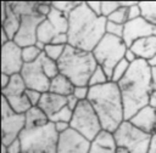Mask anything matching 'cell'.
<instances>
[{
    "mask_svg": "<svg viewBox=\"0 0 156 153\" xmlns=\"http://www.w3.org/2000/svg\"><path fill=\"white\" fill-rule=\"evenodd\" d=\"M107 18L96 16L87 5L82 1L80 5L68 15V45L93 52L96 45L106 34Z\"/></svg>",
    "mask_w": 156,
    "mask_h": 153,
    "instance_id": "cell-1",
    "label": "cell"
},
{
    "mask_svg": "<svg viewBox=\"0 0 156 153\" xmlns=\"http://www.w3.org/2000/svg\"><path fill=\"white\" fill-rule=\"evenodd\" d=\"M117 85L124 104L126 120H129L138 110L149 104L152 92L151 67L146 61L136 59Z\"/></svg>",
    "mask_w": 156,
    "mask_h": 153,
    "instance_id": "cell-2",
    "label": "cell"
},
{
    "mask_svg": "<svg viewBox=\"0 0 156 153\" xmlns=\"http://www.w3.org/2000/svg\"><path fill=\"white\" fill-rule=\"evenodd\" d=\"M88 101L96 112L102 130L115 132L126 120L122 95L116 83L108 81L104 85L90 87Z\"/></svg>",
    "mask_w": 156,
    "mask_h": 153,
    "instance_id": "cell-3",
    "label": "cell"
},
{
    "mask_svg": "<svg viewBox=\"0 0 156 153\" xmlns=\"http://www.w3.org/2000/svg\"><path fill=\"white\" fill-rule=\"evenodd\" d=\"M58 70L67 76L74 86H89V79L98 67L93 52H87L67 45L57 61Z\"/></svg>",
    "mask_w": 156,
    "mask_h": 153,
    "instance_id": "cell-4",
    "label": "cell"
},
{
    "mask_svg": "<svg viewBox=\"0 0 156 153\" xmlns=\"http://www.w3.org/2000/svg\"><path fill=\"white\" fill-rule=\"evenodd\" d=\"M22 153H57L58 132L54 123L37 129H24L20 135Z\"/></svg>",
    "mask_w": 156,
    "mask_h": 153,
    "instance_id": "cell-5",
    "label": "cell"
},
{
    "mask_svg": "<svg viewBox=\"0 0 156 153\" xmlns=\"http://www.w3.org/2000/svg\"><path fill=\"white\" fill-rule=\"evenodd\" d=\"M128 46L124 44L122 38H117L110 34H105L96 47L93 50L94 58L96 63L102 67L111 80V74L113 68L124 58Z\"/></svg>",
    "mask_w": 156,
    "mask_h": 153,
    "instance_id": "cell-6",
    "label": "cell"
},
{
    "mask_svg": "<svg viewBox=\"0 0 156 153\" xmlns=\"http://www.w3.org/2000/svg\"><path fill=\"white\" fill-rule=\"evenodd\" d=\"M117 147L128 149L130 153H147L152 135L135 127L129 120H124L113 132Z\"/></svg>",
    "mask_w": 156,
    "mask_h": 153,
    "instance_id": "cell-7",
    "label": "cell"
},
{
    "mask_svg": "<svg viewBox=\"0 0 156 153\" xmlns=\"http://www.w3.org/2000/svg\"><path fill=\"white\" fill-rule=\"evenodd\" d=\"M69 124L71 129L76 130L89 141H93L102 130L100 119L88 100L79 102L77 108L73 110V117Z\"/></svg>",
    "mask_w": 156,
    "mask_h": 153,
    "instance_id": "cell-8",
    "label": "cell"
},
{
    "mask_svg": "<svg viewBox=\"0 0 156 153\" xmlns=\"http://www.w3.org/2000/svg\"><path fill=\"white\" fill-rule=\"evenodd\" d=\"M26 129L24 114L16 113L7 101L2 97L1 101V143L9 146L16 138L20 137Z\"/></svg>",
    "mask_w": 156,
    "mask_h": 153,
    "instance_id": "cell-9",
    "label": "cell"
},
{
    "mask_svg": "<svg viewBox=\"0 0 156 153\" xmlns=\"http://www.w3.org/2000/svg\"><path fill=\"white\" fill-rule=\"evenodd\" d=\"M27 86L21 76V74H15L11 76V81L7 87L1 90L2 97L7 101L10 107L20 114H24L32 106L26 96Z\"/></svg>",
    "mask_w": 156,
    "mask_h": 153,
    "instance_id": "cell-10",
    "label": "cell"
},
{
    "mask_svg": "<svg viewBox=\"0 0 156 153\" xmlns=\"http://www.w3.org/2000/svg\"><path fill=\"white\" fill-rule=\"evenodd\" d=\"M45 18L43 16L38 15L37 12L35 13H30V15L21 16L20 29H18L17 34L15 35L13 41L21 47L35 45L37 41H38V39H37L38 27L40 25V23Z\"/></svg>",
    "mask_w": 156,
    "mask_h": 153,
    "instance_id": "cell-11",
    "label": "cell"
},
{
    "mask_svg": "<svg viewBox=\"0 0 156 153\" xmlns=\"http://www.w3.org/2000/svg\"><path fill=\"white\" fill-rule=\"evenodd\" d=\"M20 74L23 79L27 89L37 90L43 93L49 91L50 79L44 73V70L41 68L40 59H38L33 63H24Z\"/></svg>",
    "mask_w": 156,
    "mask_h": 153,
    "instance_id": "cell-12",
    "label": "cell"
},
{
    "mask_svg": "<svg viewBox=\"0 0 156 153\" xmlns=\"http://www.w3.org/2000/svg\"><path fill=\"white\" fill-rule=\"evenodd\" d=\"M24 66L22 58V47L13 40L1 46V73L15 75L20 74Z\"/></svg>",
    "mask_w": 156,
    "mask_h": 153,
    "instance_id": "cell-13",
    "label": "cell"
},
{
    "mask_svg": "<svg viewBox=\"0 0 156 153\" xmlns=\"http://www.w3.org/2000/svg\"><path fill=\"white\" fill-rule=\"evenodd\" d=\"M91 141L78 134L73 129L58 135L57 153H89Z\"/></svg>",
    "mask_w": 156,
    "mask_h": 153,
    "instance_id": "cell-14",
    "label": "cell"
},
{
    "mask_svg": "<svg viewBox=\"0 0 156 153\" xmlns=\"http://www.w3.org/2000/svg\"><path fill=\"white\" fill-rule=\"evenodd\" d=\"M156 36V25L149 23L143 17H139L133 21H128L124 24V32H123V41L124 44L130 47V45L143 38L146 36Z\"/></svg>",
    "mask_w": 156,
    "mask_h": 153,
    "instance_id": "cell-15",
    "label": "cell"
},
{
    "mask_svg": "<svg viewBox=\"0 0 156 153\" xmlns=\"http://www.w3.org/2000/svg\"><path fill=\"white\" fill-rule=\"evenodd\" d=\"M129 121L141 131L149 134V135H155L156 134V109L152 108L151 106H145L140 110H138L130 119Z\"/></svg>",
    "mask_w": 156,
    "mask_h": 153,
    "instance_id": "cell-16",
    "label": "cell"
},
{
    "mask_svg": "<svg viewBox=\"0 0 156 153\" xmlns=\"http://www.w3.org/2000/svg\"><path fill=\"white\" fill-rule=\"evenodd\" d=\"M66 106H67V97L52 93L50 91L44 92L41 95L40 102L38 104V107L48 115L49 120H50L51 117H54L57 112H60Z\"/></svg>",
    "mask_w": 156,
    "mask_h": 153,
    "instance_id": "cell-17",
    "label": "cell"
},
{
    "mask_svg": "<svg viewBox=\"0 0 156 153\" xmlns=\"http://www.w3.org/2000/svg\"><path fill=\"white\" fill-rule=\"evenodd\" d=\"M117 148L113 132L101 130L91 141L89 153H115Z\"/></svg>",
    "mask_w": 156,
    "mask_h": 153,
    "instance_id": "cell-18",
    "label": "cell"
},
{
    "mask_svg": "<svg viewBox=\"0 0 156 153\" xmlns=\"http://www.w3.org/2000/svg\"><path fill=\"white\" fill-rule=\"evenodd\" d=\"M138 57V59H144L149 62L156 55V36H146L134 41L129 47Z\"/></svg>",
    "mask_w": 156,
    "mask_h": 153,
    "instance_id": "cell-19",
    "label": "cell"
},
{
    "mask_svg": "<svg viewBox=\"0 0 156 153\" xmlns=\"http://www.w3.org/2000/svg\"><path fill=\"white\" fill-rule=\"evenodd\" d=\"M73 90H74L73 83L67 76L62 75L61 73L50 80L49 91L52 93H56V95H60L63 97H68L69 95L73 93Z\"/></svg>",
    "mask_w": 156,
    "mask_h": 153,
    "instance_id": "cell-20",
    "label": "cell"
},
{
    "mask_svg": "<svg viewBox=\"0 0 156 153\" xmlns=\"http://www.w3.org/2000/svg\"><path fill=\"white\" fill-rule=\"evenodd\" d=\"M26 129H37L45 126L46 124L50 123L48 115L37 106V107H30L26 113Z\"/></svg>",
    "mask_w": 156,
    "mask_h": 153,
    "instance_id": "cell-21",
    "label": "cell"
},
{
    "mask_svg": "<svg viewBox=\"0 0 156 153\" xmlns=\"http://www.w3.org/2000/svg\"><path fill=\"white\" fill-rule=\"evenodd\" d=\"M20 24H21V17L12 10L10 2H7V15L4 22H1L2 25V30H5V33L9 35V38L11 40H13L15 35L17 34L18 29H20Z\"/></svg>",
    "mask_w": 156,
    "mask_h": 153,
    "instance_id": "cell-22",
    "label": "cell"
},
{
    "mask_svg": "<svg viewBox=\"0 0 156 153\" xmlns=\"http://www.w3.org/2000/svg\"><path fill=\"white\" fill-rule=\"evenodd\" d=\"M57 34H58V33H57V30L55 29V27L50 23L49 19L45 18V19L40 23V25L38 27L37 39H38V41H40V42H43V44H45V45H49V44H51L52 39H54Z\"/></svg>",
    "mask_w": 156,
    "mask_h": 153,
    "instance_id": "cell-23",
    "label": "cell"
},
{
    "mask_svg": "<svg viewBox=\"0 0 156 153\" xmlns=\"http://www.w3.org/2000/svg\"><path fill=\"white\" fill-rule=\"evenodd\" d=\"M46 19L50 21V23L55 27V29L57 30V33H67L68 30V16L55 10L52 7L51 12L49 13V16L46 17Z\"/></svg>",
    "mask_w": 156,
    "mask_h": 153,
    "instance_id": "cell-24",
    "label": "cell"
},
{
    "mask_svg": "<svg viewBox=\"0 0 156 153\" xmlns=\"http://www.w3.org/2000/svg\"><path fill=\"white\" fill-rule=\"evenodd\" d=\"M12 10L21 17L24 15H30L37 12L38 1H10Z\"/></svg>",
    "mask_w": 156,
    "mask_h": 153,
    "instance_id": "cell-25",
    "label": "cell"
},
{
    "mask_svg": "<svg viewBox=\"0 0 156 153\" xmlns=\"http://www.w3.org/2000/svg\"><path fill=\"white\" fill-rule=\"evenodd\" d=\"M141 17L149 23L156 25V1H139Z\"/></svg>",
    "mask_w": 156,
    "mask_h": 153,
    "instance_id": "cell-26",
    "label": "cell"
},
{
    "mask_svg": "<svg viewBox=\"0 0 156 153\" xmlns=\"http://www.w3.org/2000/svg\"><path fill=\"white\" fill-rule=\"evenodd\" d=\"M40 63H41V68H43V70H44V73L46 74V76L51 80V79H54L56 75H58L60 74V70H58V64H57V62L56 61H54V59H51V58H49V57H46L45 55H44V52H43V55L40 56Z\"/></svg>",
    "mask_w": 156,
    "mask_h": 153,
    "instance_id": "cell-27",
    "label": "cell"
},
{
    "mask_svg": "<svg viewBox=\"0 0 156 153\" xmlns=\"http://www.w3.org/2000/svg\"><path fill=\"white\" fill-rule=\"evenodd\" d=\"M110 81L108 75L106 74V72L102 69V67H100L98 64V67L95 68V70L93 72L90 79H89V87L93 86H99V85H104L106 83Z\"/></svg>",
    "mask_w": 156,
    "mask_h": 153,
    "instance_id": "cell-28",
    "label": "cell"
},
{
    "mask_svg": "<svg viewBox=\"0 0 156 153\" xmlns=\"http://www.w3.org/2000/svg\"><path fill=\"white\" fill-rule=\"evenodd\" d=\"M43 55V51H40L35 45L22 47V58L24 63H33L40 58Z\"/></svg>",
    "mask_w": 156,
    "mask_h": 153,
    "instance_id": "cell-29",
    "label": "cell"
},
{
    "mask_svg": "<svg viewBox=\"0 0 156 153\" xmlns=\"http://www.w3.org/2000/svg\"><path fill=\"white\" fill-rule=\"evenodd\" d=\"M129 67H130V63H128V62L123 58V59H122L121 62H118L117 66L113 68L112 74H111V80H110V81L116 83V84H117L118 81H121V80L124 78V75L127 74Z\"/></svg>",
    "mask_w": 156,
    "mask_h": 153,
    "instance_id": "cell-30",
    "label": "cell"
},
{
    "mask_svg": "<svg viewBox=\"0 0 156 153\" xmlns=\"http://www.w3.org/2000/svg\"><path fill=\"white\" fill-rule=\"evenodd\" d=\"M82 1H52L51 5L55 10L65 13V15H69L73 10H76Z\"/></svg>",
    "mask_w": 156,
    "mask_h": 153,
    "instance_id": "cell-31",
    "label": "cell"
},
{
    "mask_svg": "<svg viewBox=\"0 0 156 153\" xmlns=\"http://www.w3.org/2000/svg\"><path fill=\"white\" fill-rule=\"evenodd\" d=\"M67 46V45H66ZM65 45H55V44H49L45 46V50H44V55L54 61H58L61 58V56L63 55L65 52V49H66Z\"/></svg>",
    "mask_w": 156,
    "mask_h": 153,
    "instance_id": "cell-32",
    "label": "cell"
},
{
    "mask_svg": "<svg viewBox=\"0 0 156 153\" xmlns=\"http://www.w3.org/2000/svg\"><path fill=\"white\" fill-rule=\"evenodd\" d=\"M107 21L113 22V23H118V24H126L128 22V7H123L119 6L111 16L107 17Z\"/></svg>",
    "mask_w": 156,
    "mask_h": 153,
    "instance_id": "cell-33",
    "label": "cell"
},
{
    "mask_svg": "<svg viewBox=\"0 0 156 153\" xmlns=\"http://www.w3.org/2000/svg\"><path fill=\"white\" fill-rule=\"evenodd\" d=\"M73 117V110H71L67 106L63 107L60 112H57L54 117L50 118V123H58V121H63V123H71Z\"/></svg>",
    "mask_w": 156,
    "mask_h": 153,
    "instance_id": "cell-34",
    "label": "cell"
},
{
    "mask_svg": "<svg viewBox=\"0 0 156 153\" xmlns=\"http://www.w3.org/2000/svg\"><path fill=\"white\" fill-rule=\"evenodd\" d=\"M123 32H124V25L123 24H118V23H113L107 21L106 23V34L117 36V38H123Z\"/></svg>",
    "mask_w": 156,
    "mask_h": 153,
    "instance_id": "cell-35",
    "label": "cell"
},
{
    "mask_svg": "<svg viewBox=\"0 0 156 153\" xmlns=\"http://www.w3.org/2000/svg\"><path fill=\"white\" fill-rule=\"evenodd\" d=\"M119 6H121V5H119V1H102V8H101L102 17L107 18V17L111 16Z\"/></svg>",
    "mask_w": 156,
    "mask_h": 153,
    "instance_id": "cell-36",
    "label": "cell"
},
{
    "mask_svg": "<svg viewBox=\"0 0 156 153\" xmlns=\"http://www.w3.org/2000/svg\"><path fill=\"white\" fill-rule=\"evenodd\" d=\"M41 95H43V92L37 91V90L27 89V91H26V96H27V98H28V101H29V103H30L32 107H37L39 104L40 98H41Z\"/></svg>",
    "mask_w": 156,
    "mask_h": 153,
    "instance_id": "cell-37",
    "label": "cell"
},
{
    "mask_svg": "<svg viewBox=\"0 0 156 153\" xmlns=\"http://www.w3.org/2000/svg\"><path fill=\"white\" fill-rule=\"evenodd\" d=\"M89 86H74L73 95L79 100V101H87L89 96Z\"/></svg>",
    "mask_w": 156,
    "mask_h": 153,
    "instance_id": "cell-38",
    "label": "cell"
},
{
    "mask_svg": "<svg viewBox=\"0 0 156 153\" xmlns=\"http://www.w3.org/2000/svg\"><path fill=\"white\" fill-rule=\"evenodd\" d=\"M51 10H52L51 2H44V1H41V2H38V5H37V13L40 15V16H43L44 18H46L49 16V13L51 12Z\"/></svg>",
    "mask_w": 156,
    "mask_h": 153,
    "instance_id": "cell-39",
    "label": "cell"
},
{
    "mask_svg": "<svg viewBox=\"0 0 156 153\" xmlns=\"http://www.w3.org/2000/svg\"><path fill=\"white\" fill-rule=\"evenodd\" d=\"M141 17V10L139 6V1H135L132 6L128 7V21H133Z\"/></svg>",
    "mask_w": 156,
    "mask_h": 153,
    "instance_id": "cell-40",
    "label": "cell"
},
{
    "mask_svg": "<svg viewBox=\"0 0 156 153\" xmlns=\"http://www.w3.org/2000/svg\"><path fill=\"white\" fill-rule=\"evenodd\" d=\"M88 7L96 15V16H102L101 8H102V1H85Z\"/></svg>",
    "mask_w": 156,
    "mask_h": 153,
    "instance_id": "cell-41",
    "label": "cell"
},
{
    "mask_svg": "<svg viewBox=\"0 0 156 153\" xmlns=\"http://www.w3.org/2000/svg\"><path fill=\"white\" fill-rule=\"evenodd\" d=\"M7 152L9 153H22V142L18 138H16L13 142H11L7 146Z\"/></svg>",
    "mask_w": 156,
    "mask_h": 153,
    "instance_id": "cell-42",
    "label": "cell"
},
{
    "mask_svg": "<svg viewBox=\"0 0 156 153\" xmlns=\"http://www.w3.org/2000/svg\"><path fill=\"white\" fill-rule=\"evenodd\" d=\"M51 44H55V45H65V46L68 45V35H67V33H60V34H57L52 39Z\"/></svg>",
    "mask_w": 156,
    "mask_h": 153,
    "instance_id": "cell-43",
    "label": "cell"
},
{
    "mask_svg": "<svg viewBox=\"0 0 156 153\" xmlns=\"http://www.w3.org/2000/svg\"><path fill=\"white\" fill-rule=\"evenodd\" d=\"M79 102H80V101H79L73 93L67 97V107H68L71 110H74V109L77 108V106L79 104Z\"/></svg>",
    "mask_w": 156,
    "mask_h": 153,
    "instance_id": "cell-44",
    "label": "cell"
},
{
    "mask_svg": "<svg viewBox=\"0 0 156 153\" xmlns=\"http://www.w3.org/2000/svg\"><path fill=\"white\" fill-rule=\"evenodd\" d=\"M54 125H55V129H56V131L58 132V135L62 134V132H65V131H67L68 129H71V124H69V123L58 121V123H55Z\"/></svg>",
    "mask_w": 156,
    "mask_h": 153,
    "instance_id": "cell-45",
    "label": "cell"
},
{
    "mask_svg": "<svg viewBox=\"0 0 156 153\" xmlns=\"http://www.w3.org/2000/svg\"><path fill=\"white\" fill-rule=\"evenodd\" d=\"M124 59H126L128 63H130V64H132V63H134V62L138 59V57H136V55H135V53H134V52L128 47V50L126 51V55H124Z\"/></svg>",
    "mask_w": 156,
    "mask_h": 153,
    "instance_id": "cell-46",
    "label": "cell"
},
{
    "mask_svg": "<svg viewBox=\"0 0 156 153\" xmlns=\"http://www.w3.org/2000/svg\"><path fill=\"white\" fill-rule=\"evenodd\" d=\"M10 81H11V75L1 73V90H4L5 87H7L9 84H10Z\"/></svg>",
    "mask_w": 156,
    "mask_h": 153,
    "instance_id": "cell-47",
    "label": "cell"
},
{
    "mask_svg": "<svg viewBox=\"0 0 156 153\" xmlns=\"http://www.w3.org/2000/svg\"><path fill=\"white\" fill-rule=\"evenodd\" d=\"M151 84L152 91L156 90V67H151Z\"/></svg>",
    "mask_w": 156,
    "mask_h": 153,
    "instance_id": "cell-48",
    "label": "cell"
},
{
    "mask_svg": "<svg viewBox=\"0 0 156 153\" xmlns=\"http://www.w3.org/2000/svg\"><path fill=\"white\" fill-rule=\"evenodd\" d=\"M149 106H151L152 108L156 109V90H154L151 92V96H150V100H149Z\"/></svg>",
    "mask_w": 156,
    "mask_h": 153,
    "instance_id": "cell-49",
    "label": "cell"
},
{
    "mask_svg": "<svg viewBox=\"0 0 156 153\" xmlns=\"http://www.w3.org/2000/svg\"><path fill=\"white\" fill-rule=\"evenodd\" d=\"M147 153H156V134L152 136L151 144H150V148H149V152Z\"/></svg>",
    "mask_w": 156,
    "mask_h": 153,
    "instance_id": "cell-50",
    "label": "cell"
},
{
    "mask_svg": "<svg viewBox=\"0 0 156 153\" xmlns=\"http://www.w3.org/2000/svg\"><path fill=\"white\" fill-rule=\"evenodd\" d=\"M115 153H130V152H129L128 149H126V148H122V147H117Z\"/></svg>",
    "mask_w": 156,
    "mask_h": 153,
    "instance_id": "cell-51",
    "label": "cell"
},
{
    "mask_svg": "<svg viewBox=\"0 0 156 153\" xmlns=\"http://www.w3.org/2000/svg\"><path fill=\"white\" fill-rule=\"evenodd\" d=\"M147 63H149V66H150V67H156V55H155V56H154V57H152Z\"/></svg>",
    "mask_w": 156,
    "mask_h": 153,
    "instance_id": "cell-52",
    "label": "cell"
},
{
    "mask_svg": "<svg viewBox=\"0 0 156 153\" xmlns=\"http://www.w3.org/2000/svg\"><path fill=\"white\" fill-rule=\"evenodd\" d=\"M1 153H9L7 152V146H5L2 143H1Z\"/></svg>",
    "mask_w": 156,
    "mask_h": 153,
    "instance_id": "cell-53",
    "label": "cell"
}]
</instances>
